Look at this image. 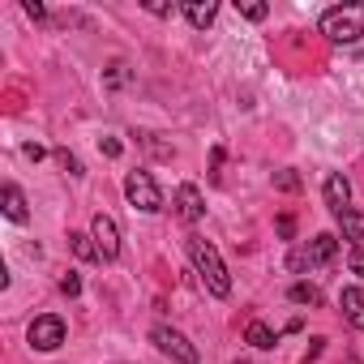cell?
<instances>
[{
	"instance_id": "obj_1",
	"label": "cell",
	"mask_w": 364,
	"mask_h": 364,
	"mask_svg": "<svg viewBox=\"0 0 364 364\" xmlns=\"http://www.w3.org/2000/svg\"><path fill=\"white\" fill-rule=\"evenodd\" d=\"M185 253H189V262H193V270H198L202 287H206L210 296L228 300V296H232V274H228V266H223L219 249H215L210 240H202V236H185Z\"/></svg>"
},
{
	"instance_id": "obj_2",
	"label": "cell",
	"mask_w": 364,
	"mask_h": 364,
	"mask_svg": "<svg viewBox=\"0 0 364 364\" xmlns=\"http://www.w3.org/2000/svg\"><path fill=\"white\" fill-rule=\"evenodd\" d=\"M321 35L330 43H360L364 39V0H351V5H334L321 14Z\"/></svg>"
},
{
	"instance_id": "obj_3",
	"label": "cell",
	"mask_w": 364,
	"mask_h": 364,
	"mask_svg": "<svg viewBox=\"0 0 364 364\" xmlns=\"http://www.w3.org/2000/svg\"><path fill=\"white\" fill-rule=\"evenodd\" d=\"M124 198H129V206L141 210V215H159V210H163V193H159V185H154L150 171H129V176H124Z\"/></svg>"
},
{
	"instance_id": "obj_4",
	"label": "cell",
	"mask_w": 364,
	"mask_h": 364,
	"mask_svg": "<svg viewBox=\"0 0 364 364\" xmlns=\"http://www.w3.org/2000/svg\"><path fill=\"white\" fill-rule=\"evenodd\" d=\"M150 343H154L163 355H171L176 364H198V347L180 334V330H171V326H154V330H150Z\"/></svg>"
},
{
	"instance_id": "obj_5",
	"label": "cell",
	"mask_w": 364,
	"mask_h": 364,
	"mask_svg": "<svg viewBox=\"0 0 364 364\" xmlns=\"http://www.w3.org/2000/svg\"><path fill=\"white\" fill-rule=\"evenodd\" d=\"M65 321L56 317V313H43V317H35L31 321V330H26V338H31V347L35 351H56L60 343H65Z\"/></svg>"
},
{
	"instance_id": "obj_6",
	"label": "cell",
	"mask_w": 364,
	"mask_h": 364,
	"mask_svg": "<svg viewBox=\"0 0 364 364\" xmlns=\"http://www.w3.org/2000/svg\"><path fill=\"white\" fill-rule=\"evenodd\" d=\"M90 236H95L103 262H116V257H120V228H116L112 215H95V219H90Z\"/></svg>"
},
{
	"instance_id": "obj_7",
	"label": "cell",
	"mask_w": 364,
	"mask_h": 364,
	"mask_svg": "<svg viewBox=\"0 0 364 364\" xmlns=\"http://www.w3.org/2000/svg\"><path fill=\"white\" fill-rule=\"evenodd\" d=\"M171 206H176V215L185 219V223H198L206 215V202H202V189L198 185H180L176 198H171Z\"/></svg>"
},
{
	"instance_id": "obj_8",
	"label": "cell",
	"mask_w": 364,
	"mask_h": 364,
	"mask_svg": "<svg viewBox=\"0 0 364 364\" xmlns=\"http://www.w3.org/2000/svg\"><path fill=\"white\" fill-rule=\"evenodd\" d=\"M326 206H330V215H343V210H351V185H347V176L343 171H330L326 176Z\"/></svg>"
},
{
	"instance_id": "obj_9",
	"label": "cell",
	"mask_w": 364,
	"mask_h": 364,
	"mask_svg": "<svg viewBox=\"0 0 364 364\" xmlns=\"http://www.w3.org/2000/svg\"><path fill=\"white\" fill-rule=\"evenodd\" d=\"M338 309H343V317L364 334V287H343V291H338Z\"/></svg>"
},
{
	"instance_id": "obj_10",
	"label": "cell",
	"mask_w": 364,
	"mask_h": 364,
	"mask_svg": "<svg viewBox=\"0 0 364 364\" xmlns=\"http://www.w3.org/2000/svg\"><path fill=\"white\" fill-rule=\"evenodd\" d=\"M0 210H5V219H9V223H26V219H31L26 198H22V189H18V185H5V189H0Z\"/></svg>"
},
{
	"instance_id": "obj_11",
	"label": "cell",
	"mask_w": 364,
	"mask_h": 364,
	"mask_svg": "<svg viewBox=\"0 0 364 364\" xmlns=\"http://www.w3.org/2000/svg\"><path fill=\"white\" fill-rule=\"evenodd\" d=\"M304 253H309V266H326V262L338 253V236H334V232H321V236H313V240H309V249H304Z\"/></svg>"
},
{
	"instance_id": "obj_12",
	"label": "cell",
	"mask_w": 364,
	"mask_h": 364,
	"mask_svg": "<svg viewBox=\"0 0 364 364\" xmlns=\"http://www.w3.org/2000/svg\"><path fill=\"white\" fill-rule=\"evenodd\" d=\"M185 18H189V26L206 31V26L219 18V5H215V0H189V5H185Z\"/></svg>"
},
{
	"instance_id": "obj_13",
	"label": "cell",
	"mask_w": 364,
	"mask_h": 364,
	"mask_svg": "<svg viewBox=\"0 0 364 364\" xmlns=\"http://www.w3.org/2000/svg\"><path fill=\"white\" fill-rule=\"evenodd\" d=\"M245 343H249V347H257V351H270V347L279 343V334H274L266 321H249V330H245Z\"/></svg>"
},
{
	"instance_id": "obj_14",
	"label": "cell",
	"mask_w": 364,
	"mask_h": 364,
	"mask_svg": "<svg viewBox=\"0 0 364 364\" xmlns=\"http://www.w3.org/2000/svg\"><path fill=\"white\" fill-rule=\"evenodd\" d=\"M338 219V232H343V240H364V215L360 210H343V215H334Z\"/></svg>"
},
{
	"instance_id": "obj_15",
	"label": "cell",
	"mask_w": 364,
	"mask_h": 364,
	"mask_svg": "<svg viewBox=\"0 0 364 364\" xmlns=\"http://www.w3.org/2000/svg\"><path fill=\"white\" fill-rule=\"evenodd\" d=\"M69 249H73L82 262H103V257H99V245H95V236H86V232H69Z\"/></svg>"
},
{
	"instance_id": "obj_16",
	"label": "cell",
	"mask_w": 364,
	"mask_h": 364,
	"mask_svg": "<svg viewBox=\"0 0 364 364\" xmlns=\"http://www.w3.org/2000/svg\"><path fill=\"white\" fill-rule=\"evenodd\" d=\"M287 300H291V304H321V291H317L313 283H291Z\"/></svg>"
},
{
	"instance_id": "obj_17",
	"label": "cell",
	"mask_w": 364,
	"mask_h": 364,
	"mask_svg": "<svg viewBox=\"0 0 364 364\" xmlns=\"http://www.w3.org/2000/svg\"><path fill=\"white\" fill-rule=\"evenodd\" d=\"M236 14H240V18H249V22H266L270 5H257V0H236Z\"/></svg>"
},
{
	"instance_id": "obj_18",
	"label": "cell",
	"mask_w": 364,
	"mask_h": 364,
	"mask_svg": "<svg viewBox=\"0 0 364 364\" xmlns=\"http://www.w3.org/2000/svg\"><path fill=\"white\" fill-rule=\"evenodd\" d=\"M56 163H60V167H65L73 180L82 176V159H77V154H69V150H56Z\"/></svg>"
},
{
	"instance_id": "obj_19",
	"label": "cell",
	"mask_w": 364,
	"mask_h": 364,
	"mask_svg": "<svg viewBox=\"0 0 364 364\" xmlns=\"http://www.w3.org/2000/svg\"><path fill=\"white\" fill-rule=\"evenodd\" d=\"M146 14H154V18H171L176 5H167V0H146Z\"/></svg>"
},
{
	"instance_id": "obj_20",
	"label": "cell",
	"mask_w": 364,
	"mask_h": 364,
	"mask_svg": "<svg viewBox=\"0 0 364 364\" xmlns=\"http://www.w3.org/2000/svg\"><path fill=\"white\" fill-rule=\"evenodd\" d=\"M22 9H26V18H31V22H48V9L39 5V0H22Z\"/></svg>"
},
{
	"instance_id": "obj_21",
	"label": "cell",
	"mask_w": 364,
	"mask_h": 364,
	"mask_svg": "<svg viewBox=\"0 0 364 364\" xmlns=\"http://www.w3.org/2000/svg\"><path fill=\"white\" fill-rule=\"evenodd\" d=\"M347 262H351V274L364 279V245H351V257H347Z\"/></svg>"
},
{
	"instance_id": "obj_22",
	"label": "cell",
	"mask_w": 364,
	"mask_h": 364,
	"mask_svg": "<svg viewBox=\"0 0 364 364\" xmlns=\"http://www.w3.org/2000/svg\"><path fill=\"white\" fill-rule=\"evenodd\" d=\"M60 291H65V296H77V291H82V279H77V274L69 270V274L60 279Z\"/></svg>"
},
{
	"instance_id": "obj_23",
	"label": "cell",
	"mask_w": 364,
	"mask_h": 364,
	"mask_svg": "<svg viewBox=\"0 0 364 364\" xmlns=\"http://www.w3.org/2000/svg\"><path fill=\"white\" fill-rule=\"evenodd\" d=\"M124 82H129L124 65H112V69H107V86H124Z\"/></svg>"
},
{
	"instance_id": "obj_24",
	"label": "cell",
	"mask_w": 364,
	"mask_h": 364,
	"mask_svg": "<svg viewBox=\"0 0 364 364\" xmlns=\"http://www.w3.org/2000/svg\"><path fill=\"white\" fill-rule=\"evenodd\" d=\"M279 236H283V240H291V236H296V219H291V215H283V219H279Z\"/></svg>"
},
{
	"instance_id": "obj_25",
	"label": "cell",
	"mask_w": 364,
	"mask_h": 364,
	"mask_svg": "<svg viewBox=\"0 0 364 364\" xmlns=\"http://www.w3.org/2000/svg\"><path fill=\"white\" fill-rule=\"evenodd\" d=\"M287 266H291V270H309V253H304V249H296V253L287 257Z\"/></svg>"
},
{
	"instance_id": "obj_26",
	"label": "cell",
	"mask_w": 364,
	"mask_h": 364,
	"mask_svg": "<svg viewBox=\"0 0 364 364\" xmlns=\"http://www.w3.org/2000/svg\"><path fill=\"white\" fill-rule=\"evenodd\" d=\"M279 189H287V193L300 189V176H296V171H283V176H279Z\"/></svg>"
},
{
	"instance_id": "obj_27",
	"label": "cell",
	"mask_w": 364,
	"mask_h": 364,
	"mask_svg": "<svg viewBox=\"0 0 364 364\" xmlns=\"http://www.w3.org/2000/svg\"><path fill=\"white\" fill-rule=\"evenodd\" d=\"M99 150H103L107 159H116V154H120V141H116V137H103V141H99Z\"/></svg>"
},
{
	"instance_id": "obj_28",
	"label": "cell",
	"mask_w": 364,
	"mask_h": 364,
	"mask_svg": "<svg viewBox=\"0 0 364 364\" xmlns=\"http://www.w3.org/2000/svg\"><path fill=\"white\" fill-rule=\"evenodd\" d=\"M22 154H26V159H35V163H39V159H43V154H48V150H43V146H39V141H26V146H22Z\"/></svg>"
},
{
	"instance_id": "obj_29",
	"label": "cell",
	"mask_w": 364,
	"mask_h": 364,
	"mask_svg": "<svg viewBox=\"0 0 364 364\" xmlns=\"http://www.w3.org/2000/svg\"><path fill=\"white\" fill-rule=\"evenodd\" d=\"M219 163H223V150L215 146V154H210V180H219Z\"/></svg>"
}]
</instances>
